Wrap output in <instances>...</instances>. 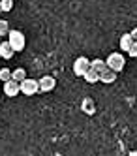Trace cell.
<instances>
[{"label": "cell", "instance_id": "7c38bea8", "mask_svg": "<svg viewBox=\"0 0 137 156\" xmlns=\"http://www.w3.org/2000/svg\"><path fill=\"white\" fill-rule=\"evenodd\" d=\"M11 79H13V81H17V83L25 81V79H26V72L23 70V68H17V70H13V72H11Z\"/></svg>", "mask_w": 137, "mask_h": 156}, {"label": "cell", "instance_id": "9a60e30c", "mask_svg": "<svg viewBox=\"0 0 137 156\" xmlns=\"http://www.w3.org/2000/svg\"><path fill=\"white\" fill-rule=\"evenodd\" d=\"M13 8V0H0V9L2 12H9Z\"/></svg>", "mask_w": 137, "mask_h": 156}, {"label": "cell", "instance_id": "277c9868", "mask_svg": "<svg viewBox=\"0 0 137 156\" xmlns=\"http://www.w3.org/2000/svg\"><path fill=\"white\" fill-rule=\"evenodd\" d=\"M88 70H90V60H88L86 57H79V58H75V62H73V73H75V75L83 77Z\"/></svg>", "mask_w": 137, "mask_h": 156}, {"label": "cell", "instance_id": "7a4b0ae2", "mask_svg": "<svg viewBox=\"0 0 137 156\" xmlns=\"http://www.w3.org/2000/svg\"><path fill=\"white\" fill-rule=\"evenodd\" d=\"M9 45H11V49H13L15 53L17 51H23L25 49V43H26V40H25V34H23L21 30H9Z\"/></svg>", "mask_w": 137, "mask_h": 156}, {"label": "cell", "instance_id": "ba28073f", "mask_svg": "<svg viewBox=\"0 0 137 156\" xmlns=\"http://www.w3.org/2000/svg\"><path fill=\"white\" fill-rule=\"evenodd\" d=\"M133 43H135V41H133V38H132L130 32H128V34H122V38H120V49H122L124 53H128Z\"/></svg>", "mask_w": 137, "mask_h": 156}, {"label": "cell", "instance_id": "8992f818", "mask_svg": "<svg viewBox=\"0 0 137 156\" xmlns=\"http://www.w3.org/2000/svg\"><path fill=\"white\" fill-rule=\"evenodd\" d=\"M19 92H21V87H19V83H17V81L9 79V81H6V83H4V94H6V96L15 98Z\"/></svg>", "mask_w": 137, "mask_h": 156}, {"label": "cell", "instance_id": "ac0fdd59", "mask_svg": "<svg viewBox=\"0 0 137 156\" xmlns=\"http://www.w3.org/2000/svg\"><path fill=\"white\" fill-rule=\"evenodd\" d=\"M130 34H132V38H133V41H137V27H135V28H133V30L130 32Z\"/></svg>", "mask_w": 137, "mask_h": 156}, {"label": "cell", "instance_id": "8fae6325", "mask_svg": "<svg viewBox=\"0 0 137 156\" xmlns=\"http://www.w3.org/2000/svg\"><path fill=\"white\" fill-rule=\"evenodd\" d=\"M83 77H85V81H86V83H98V81H100V73H98L96 70H92V68H90Z\"/></svg>", "mask_w": 137, "mask_h": 156}, {"label": "cell", "instance_id": "ffe728a7", "mask_svg": "<svg viewBox=\"0 0 137 156\" xmlns=\"http://www.w3.org/2000/svg\"><path fill=\"white\" fill-rule=\"evenodd\" d=\"M0 43H2V41H0Z\"/></svg>", "mask_w": 137, "mask_h": 156}, {"label": "cell", "instance_id": "5bb4252c", "mask_svg": "<svg viewBox=\"0 0 137 156\" xmlns=\"http://www.w3.org/2000/svg\"><path fill=\"white\" fill-rule=\"evenodd\" d=\"M8 34H9V25H8V21L0 19V38H2V36H8Z\"/></svg>", "mask_w": 137, "mask_h": 156}, {"label": "cell", "instance_id": "5b68a950", "mask_svg": "<svg viewBox=\"0 0 137 156\" xmlns=\"http://www.w3.org/2000/svg\"><path fill=\"white\" fill-rule=\"evenodd\" d=\"M38 83H40V90L41 92H51V90H54V87H56V79L53 75H43Z\"/></svg>", "mask_w": 137, "mask_h": 156}, {"label": "cell", "instance_id": "e0dca14e", "mask_svg": "<svg viewBox=\"0 0 137 156\" xmlns=\"http://www.w3.org/2000/svg\"><path fill=\"white\" fill-rule=\"evenodd\" d=\"M128 55H130V58H137V41L133 43V45L130 47V51H128Z\"/></svg>", "mask_w": 137, "mask_h": 156}, {"label": "cell", "instance_id": "44dd1931", "mask_svg": "<svg viewBox=\"0 0 137 156\" xmlns=\"http://www.w3.org/2000/svg\"><path fill=\"white\" fill-rule=\"evenodd\" d=\"M0 83H2V81H0Z\"/></svg>", "mask_w": 137, "mask_h": 156}, {"label": "cell", "instance_id": "9c48e42d", "mask_svg": "<svg viewBox=\"0 0 137 156\" xmlns=\"http://www.w3.org/2000/svg\"><path fill=\"white\" fill-rule=\"evenodd\" d=\"M115 79H117V72H113V70H105V72H101L100 73V81L101 83H115Z\"/></svg>", "mask_w": 137, "mask_h": 156}, {"label": "cell", "instance_id": "30bf717a", "mask_svg": "<svg viewBox=\"0 0 137 156\" xmlns=\"http://www.w3.org/2000/svg\"><path fill=\"white\" fill-rule=\"evenodd\" d=\"M90 68L96 70L98 73H101V72H105V70H107V62H105V60H101V58H94V60H90Z\"/></svg>", "mask_w": 137, "mask_h": 156}, {"label": "cell", "instance_id": "d6986e66", "mask_svg": "<svg viewBox=\"0 0 137 156\" xmlns=\"http://www.w3.org/2000/svg\"><path fill=\"white\" fill-rule=\"evenodd\" d=\"M128 156H137V151H132V152H130Z\"/></svg>", "mask_w": 137, "mask_h": 156}, {"label": "cell", "instance_id": "4fadbf2b", "mask_svg": "<svg viewBox=\"0 0 137 156\" xmlns=\"http://www.w3.org/2000/svg\"><path fill=\"white\" fill-rule=\"evenodd\" d=\"M83 111H85V113H88V115H92L94 111H96L94 102H92L90 98H85V100H83Z\"/></svg>", "mask_w": 137, "mask_h": 156}, {"label": "cell", "instance_id": "6da1fadb", "mask_svg": "<svg viewBox=\"0 0 137 156\" xmlns=\"http://www.w3.org/2000/svg\"><path fill=\"white\" fill-rule=\"evenodd\" d=\"M107 62V68L113 70V72H122L124 70V66H126V58H124V55L122 53H111L109 57L105 58Z\"/></svg>", "mask_w": 137, "mask_h": 156}, {"label": "cell", "instance_id": "2e32d148", "mask_svg": "<svg viewBox=\"0 0 137 156\" xmlns=\"http://www.w3.org/2000/svg\"><path fill=\"white\" fill-rule=\"evenodd\" d=\"M9 79H11V72H9L8 68H2V70H0V81L6 83V81H9Z\"/></svg>", "mask_w": 137, "mask_h": 156}, {"label": "cell", "instance_id": "3957f363", "mask_svg": "<svg viewBox=\"0 0 137 156\" xmlns=\"http://www.w3.org/2000/svg\"><path fill=\"white\" fill-rule=\"evenodd\" d=\"M19 87H21V92L25 96H34L36 92H40V83L36 79H28V77L25 81H21Z\"/></svg>", "mask_w": 137, "mask_h": 156}, {"label": "cell", "instance_id": "52a82bcc", "mask_svg": "<svg viewBox=\"0 0 137 156\" xmlns=\"http://www.w3.org/2000/svg\"><path fill=\"white\" fill-rule=\"evenodd\" d=\"M13 49H11V45H9V41H2L0 43V58H6V60H9L11 57H13Z\"/></svg>", "mask_w": 137, "mask_h": 156}]
</instances>
